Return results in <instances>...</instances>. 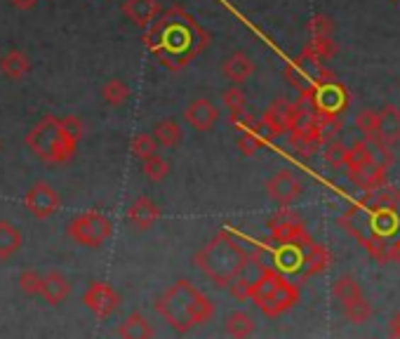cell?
<instances>
[{
    "label": "cell",
    "mask_w": 400,
    "mask_h": 339,
    "mask_svg": "<svg viewBox=\"0 0 400 339\" xmlns=\"http://www.w3.org/2000/svg\"><path fill=\"white\" fill-rule=\"evenodd\" d=\"M255 123H257V118L252 116V113L248 111V109H238V111H228V125H231L233 130L245 132V130H250Z\"/></svg>",
    "instance_id": "ab89813d"
},
{
    "label": "cell",
    "mask_w": 400,
    "mask_h": 339,
    "mask_svg": "<svg viewBox=\"0 0 400 339\" xmlns=\"http://www.w3.org/2000/svg\"><path fill=\"white\" fill-rule=\"evenodd\" d=\"M250 299L269 318H278L299 301V287L269 264H259L257 281L250 285Z\"/></svg>",
    "instance_id": "5b68a950"
},
{
    "label": "cell",
    "mask_w": 400,
    "mask_h": 339,
    "mask_svg": "<svg viewBox=\"0 0 400 339\" xmlns=\"http://www.w3.org/2000/svg\"><path fill=\"white\" fill-rule=\"evenodd\" d=\"M184 121H187L196 132H207L219 121V109L214 106L210 99L198 97L184 109Z\"/></svg>",
    "instance_id": "4fadbf2b"
},
{
    "label": "cell",
    "mask_w": 400,
    "mask_h": 339,
    "mask_svg": "<svg viewBox=\"0 0 400 339\" xmlns=\"http://www.w3.org/2000/svg\"><path fill=\"white\" fill-rule=\"evenodd\" d=\"M0 73L10 80H24L31 73V59L21 50H7L0 57Z\"/></svg>",
    "instance_id": "7402d4cb"
},
{
    "label": "cell",
    "mask_w": 400,
    "mask_h": 339,
    "mask_svg": "<svg viewBox=\"0 0 400 339\" xmlns=\"http://www.w3.org/2000/svg\"><path fill=\"white\" fill-rule=\"evenodd\" d=\"M153 335H155V330L149 323V318L139 311H132L128 318L118 326V337H123V339H151Z\"/></svg>",
    "instance_id": "603a6c76"
},
{
    "label": "cell",
    "mask_w": 400,
    "mask_h": 339,
    "mask_svg": "<svg viewBox=\"0 0 400 339\" xmlns=\"http://www.w3.org/2000/svg\"><path fill=\"white\" fill-rule=\"evenodd\" d=\"M355 128H358L362 132V137H372L374 130H377V111H370V109H365V111H360L358 116H355Z\"/></svg>",
    "instance_id": "60d3db41"
},
{
    "label": "cell",
    "mask_w": 400,
    "mask_h": 339,
    "mask_svg": "<svg viewBox=\"0 0 400 339\" xmlns=\"http://www.w3.org/2000/svg\"><path fill=\"white\" fill-rule=\"evenodd\" d=\"M245 92L240 90L238 85L235 87H228V90H224V94H221V104L226 106V111H238V109H245Z\"/></svg>",
    "instance_id": "f35d334b"
},
{
    "label": "cell",
    "mask_w": 400,
    "mask_h": 339,
    "mask_svg": "<svg viewBox=\"0 0 400 339\" xmlns=\"http://www.w3.org/2000/svg\"><path fill=\"white\" fill-rule=\"evenodd\" d=\"M389 328H391V335H394V337H400V311L394 313V318H391Z\"/></svg>",
    "instance_id": "bcb514c9"
},
{
    "label": "cell",
    "mask_w": 400,
    "mask_h": 339,
    "mask_svg": "<svg viewBox=\"0 0 400 339\" xmlns=\"http://www.w3.org/2000/svg\"><path fill=\"white\" fill-rule=\"evenodd\" d=\"M394 3H398V0H394Z\"/></svg>",
    "instance_id": "7dc6e473"
},
{
    "label": "cell",
    "mask_w": 400,
    "mask_h": 339,
    "mask_svg": "<svg viewBox=\"0 0 400 339\" xmlns=\"http://www.w3.org/2000/svg\"><path fill=\"white\" fill-rule=\"evenodd\" d=\"M59 123H62V130L73 139V142H80V139H83V135H85V125H83V121H80L78 116H64Z\"/></svg>",
    "instance_id": "b9f144b4"
},
{
    "label": "cell",
    "mask_w": 400,
    "mask_h": 339,
    "mask_svg": "<svg viewBox=\"0 0 400 339\" xmlns=\"http://www.w3.org/2000/svg\"><path fill=\"white\" fill-rule=\"evenodd\" d=\"M26 146L35 158H40L48 165H62L76 156L78 142L62 130V123L55 116H43L38 123L28 130Z\"/></svg>",
    "instance_id": "8992f818"
},
{
    "label": "cell",
    "mask_w": 400,
    "mask_h": 339,
    "mask_svg": "<svg viewBox=\"0 0 400 339\" xmlns=\"http://www.w3.org/2000/svg\"><path fill=\"white\" fill-rule=\"evenodd\" d=\"M10 3H12V7H17V10L26 12V10H33L38 0H10Z\"/></svg>",
    "instance_id": "ee69618b"
},
{
    "label": "cell",
    "mask_w": 400,
    "mask_h": 339,
    "mask_svg": "<svg viewBox=\"0 0 400 339\" xmlns=\"http://www.w3.org/2000/svg\"><path fill=\"white\" fill-rule=\"evenodd\" d=\"M269 231L271 238L278 243H309V233H306V224L299 217V212L294 210H278L276 215L269 219Z\"/></svg>",
    "instance_id": "30bf717a"
},
{
    "label": "cell",
    "mask_w": 400,
    "mask_h": 339,
    "mask_svg": "<svg viewBox=\"0 0 400 339\" xmlns=\"http://www.w3.org/2000/svg\"><path fill=\"white\" fill-rule=\"evenodd\" d=\"M121 12L130 24L146 28L160 14V3L158 0H125L121 5Z\"/></svg>",
    "instance_id": "9a60e30c"
},
{
    "label": "cell",
    "mask_w": 400,
    "mask_h": 339,
    "mask_svg": "<svg viewBox=\"0 0 400 339\" xmlns=\"http://www.w3.org/2000/svg\"><path fill=\"white\" fill-rule=\"evenodd\" d=\"M66 233H69L73 243L83 248H101L113 233V226H111L106 215H101L97 210H87L71 219L69 226H66Z\"/></svg>",
    "instance_id": "52a82bcc"
},
{
    "label": "cell",
    "mask_w": 400,
    "mask_h": 339,
    "mask_svg": "<svg viewBox=\"0 0 400 339\" xmlns=\"http://www.w3.org/2000/svg\"><path fill=\"white\" fill-rule=\"evenodd\" d=\"M194 267L217 287H228L233 278L245 274V269L250 267V252L233 238V233L221 228L207 245L194 255Z\"/></svg>",
    "instance_id": "277c9868"
},
{
    "label": "cell",
    "mask_w": 400,
    "mask_h": 339,
    "mask_svg": "<svg viewBox=\"0 0 400 339\" xmlns=\"http://www.w3.org/2000/svg\"><path fill=\"white\" fill-rule=\"evenodd\" d=\"M21 231L12 222H0V262L10 260L21 250Z\"/></svg>",
    "instance_id": "d4e9b609"
},
{
    "label": "cell",
    "mask_w": 400,
    "mask_h": 339,
    "mask_svg": "<svg viewBox=\"0 0 400 339\" xmlns=\"http://www.w3.org/2000/svg\"><path fill=\"white\" fill-rule=\"evenodd\" d=\"M264 144V139L257 135L255 130H245V132H240V137H238V149L243 156H255V153L262 149Z\"/></svg>",
    "instance_id": "d590c367"
},
{
    "label": "cell",
    "mask_w": 400,
    "mask_h": 339,
    "mask_svg": "<svg viewBox=\"0 0 400 339\" xmlns=\"http://www.w3.org/2000/svg\"><path fill=\"white\" fill-rule=\"evenodd\" d=\"M344 316L346 321L355 323V326H362L365 321L372 318V306L367 304L365 297H358V299H351V301H344Z\"/></svg>",
    "instance_id": "f546056e"
},
{
    "label": "cell",
    "mask_w": 400,
    "mask_h": 339,
    "mask_svg": "<svg viewBox=\"0 0 400 339\" xmlns=\"http://www.w3.org/2000/svg\"><path fill=\"white\" fill-rule=\"evenodd\" d=\"M158 219H160V208L146 196H139L128 208V222L132 228H137V231H146V228H151Z\"/></svg>",
    "instance_id": "e0dca14e"
},
{
    "label": "cell",
    "mask_w": 400,
    "mask_h": 339,
    "mask_svg": "<svg viewBox=\"0 0 400 339\" xmlns=\"http://www.w3.org/2000/svg\"><path fill=\"white\" fill-rule=\"evenodd\" d=\"M221 71H224V76L231 80L233 85H243L255 76V62L238 50V52L226 57V62L221 64Z\"/></svg>",
    "instance_id": "ffe728a7"
},
{
    "label": "cell",
    "mask_w": 400,
    "mask_h": 339,
    "mask_svg": "<svg viewBox=\"0 0 400 339\" xmlns=\"http://www.w3.org/2000/svg\"><path fill=\"white\" fill-rule=\"evenodd\" d=\"M101 99L109 106H123L130 99V85L121 78H111L101 85Z\"/></svg>",
    "instance_id": "4316f807"
},
{
    "label": "cell",
    "mask_w": 400,
    "mask_h": 339,
    "mask_svg": "<svg viewBox=\"0 0 400 339\" xmlns=\"http://www.w3.org/2000/svg\"><path fill=\"white\" fill-rule=\"evenodd\" d=\"M389 262H394L400 267V240H396L394 245L389 248Z\"/></svg>",
    "instance_id": "f6af8a7d"
},
{
    "label": "cell",
    "mask_w": 400,
    "mask_h": 339,
    "mask_svg": "<svg viewBox=\"0 0 400 339\" xmlns=\"http://www.w3.org/2000/svg\"><path fill=\"white\" fill-rule=\"evenodd\" d=\"M155 311L165 318L170 328L177 330L179 335H187L212 318L214 304L194 283L179 278L155 299Z\"/></svg>",
    "instance_id": "3957f363"
},
{
    "label": "cell",
    "mask_w": 400,
    "mask_h": 339,
    "mask_svg": "<svg viewBox=\"0 0 400 339\" xmlns=\"http://www.w3.org/2000/svg\"><path fill=\"white\" fill-rule=\"evenodd\" d=\"M332 264V252L321 243H313L309 240L306 248H304V262H301V271H299V278L301 281H306L311 276H318L323 274V271H328V267Z\"/></svg>",
    "instance_id": "5bb4252c"
},
{
    "label": "cell",
    "mask_w": 400,
    "mask_h": 339,
    "mask_svg": "<svg viewBox=\"0 0 400 339\" xmlns=\"http://www.w3.org/2000/svg\"><path fill=\"white\" fill-rule=\"evenodd\" d=\"M0 146H3V144H0Z\"/></svg>",
    "instance_id": "c3c4849f"
},
{
    "label": "cell",
    "mask_w": 400,
    "mask_h": 339,
    "mask_svg": "<svg viewBox=\"0 0 400 339\" xmlns=\"http://www.w3.org/2000/svg\"><path fill=\"white\" fill-rule=\"evenodd\" d=\"M142 40L167 71L177 73L210 48L212 35L182 5H170L144 28Z\"/></svg>",
    "instance_id": "7a4b0ae2"
},
{
    "label": "cell",
    "mask_w": 400,
    "mask_h": 339,
    "mask_svg": "<svg viewBox=\"0 0 400 339\" xmlns=\"http://www.w3.org/2000/svg\"><path fill=\"white\" fill-rule=\"evenodd\" d=\"M292 111H294V104H292V101H287V99H276V101H273V104L264 111L262 123L273 132V135L280 137V135H285V132L290 130Z\"/></svg>",
    "instance_id": "ac0fdd59"
},
{
    "label": "cell",
    "mask_w": 400,
    "mask_h": 339,
    "mask_svg": "<svg viewBox=\"0 0 400 339\" xmlns=\"http://www.w3.org/2000/svg\"><path fill=\"white\" fill-rule=\"evenodd\" d=\"M332 294H335V297L344 304V301H351V299L362 297V290H360V285H358V281H355V278L342 276V278H337L335 285H332Z\"/></svg>",
    "instance_id": "1f68e13d"
},
{
    "label": "cell",
    "mask_w": 400,
    "mask_h": 339,
    "mask_svg": "<svg viewBox=\"0 0 400 339\" xmlns=\"http://www.w3.org/2000/svg\"><path fill=\"white\" fill-rule=\"evenodd\" d=\"M153 139L158 142V146H165V149H174V146L182 144L184 139V130L182 125L174 121V118H165L153 128Z\"/></svg>",
    "instance_id": "cb8c5ba5"
},
{
    "label": "cell",
    "mask_w": 400,
    "mask_h": 339,
    "mask_svg": "<svg viewBox=\"0 0 400 339\" xmlns=\"http://www.w3.org/2000/svg\"><path fill=\"white\" fill-rule=\"evenodd\" d=\"M130 151H132V156H135V158L146 160V158H151L153 153H158V142L153 139V135H146V132H142V135H137L130 142Z\"/></svg>",
    "instance_id": "836d02e7"
},
{
    "label": "cell",
    "mask_w": 400,
    "mask_h": 339,
    "mask_svg": "<svg viewBox=\"0 0 400 339\" xmlns=\"http://www.w3.org/2000/svg\"><path fill=\"white\" fill-rule=\"evenodd\" d=\"M142 172H144V177L149 182L158 184L170 174V163L162 156H158V153H153L151 158L142 160Z\"/></svg>",
    "instance_id": "4dcf8cb0"
},
{
    "label": "cell",
    "mask_w": 400,
    "mask_h": 339,
    "mask_svg": "<svg viewBox=\"0 0 400 339\" xmlns=\"http://www.w3.org/2000/svg\"><path fill=\"white\" fill-rule=\"evenodd\" d=\"M71 294V285L66 281L64 274H59V271H50V274L43 276V283H40V297L48 301V304L57 306L62 304V301Z\"/></svg>",
    "instance_id": "44dd1931"
},
{
    "label": "cell",
    "mask_w": 400,
    "mask_h": 339,
    "mask_svg": "<svg viewBox=\"0 0 400 339\" xmlns=\"http://www.w3.org/2000/svg\"><path fill=\"white\" fill-rule=\"evenodd\" d=\"M304 248L306 243H280V248L273 252L271 267L280 274H299L304 262Z\"/></svg>",
    "instance_id": "2e32d148"
},
{
    "label": "cell",
    "mask_w": 400,
    "mask_h": 339,
    "mask_svg": "<svg viewBox=\"0 0 400 339\" xmlns=\"http://www.w3.org/2000/svg\"><path fill=\"white\" fill-rule=\"evenodd\" d=\"M19 290L28 294V297H35V294H40V283H43V278L35 274L33 269H26V271H21V276H19Z\"/></svg>",
    "instance_id": "74e56055"
},
{
    "label": "cell",
    "mask_w": 400,
    "mask_h": 339,
    "mask_svg": "<svg viewBox=\"0 0 400 339\" xmlns=\"http://www.w3.org/2000/svg\"><path fill=\"white\" fill-rule=\"evenodd\" d=\"M21 203H24V208L31 212L35 219H50L62 208V198H59L55 187L48 182H35L24 194V201Z\"/></svg>",
    "instance_id": "8fae6325"
},
{
    "label": "cell",
    "mask_w": 400,
    "mask_h": 339,
    "mask_svg": "<svg viewBox=\"0 0 400 339\" xmlns=\"http://www.w3.org/2000/svg\"><path fill=\"white\" fill-rule=\"evenodd\" d=\"M311 104L316 109V116L323 121H342V116L351 104V92L344 83L332 78L311 92Z\"/></svg>",
    "instance_id": "ba28073f"
},
{
    "label": "cell",
    "mask_w": 400,
    "mask_h": 339,
    "mask_svg": "<svg viewBox=\"0 0 400 339\" xmlns=\"http://www.w3.org/2000/svg\"><path fill=\"white\" fill-rule=\"evenodd\" d=\"M250 285H252V281L248 276H238V278H233L231 283H228V290H231V294L238 301H245V299H250Z\"/></svg>",
    "instance_id": "7bdbcfd3"
},
{
    "label": "cell",
    "mask_w": 400,
    "mask_h": 339,
    "mask_svg": "<svg viewBox=\"0 0 400 339\" xmlns=\"http://www.w3.org/2000/svg\"><path fill=\"white\" fill-rule=\"evenodd\" d=\"M83 304L85 309H90L92 316H97L99 321L111 318L118 306H121V294L113 285L104 283V281H94L87 285V290L83 292Z\"/></svg>",
    "instance_id": "9c48e42d"
},
{
    "label": "cell",
    "mask_w": 400,
    "mask_h": 339,
    "mask_svg": "<svg viewBox=\"0 0 400 339\" xmlns=\"http://www.w3.org/2000/svg\"><path fill=\"white\" fill-rule=\"evenodd\" d=\"M346 153H349V146H344L342 142H337V139H330V142H325V163H328L330 167H344L346 165Z\"/></svg>",
    "instance_id": "e575fe53"
},
{
    "label": "cell",
    "mask_w": 400,
    "mask_h": 339,
    "mask_svg": "<svg viewBox=\"0 0 400 339\" xmlns=\"http://www.w3.org/2000/svg\"><path fill=\"white\" fill-rule=\"evenodd\" d=\"M224 333L228 337H238V339L255 335V318L245 311H233L224 323Z\"/></svg>",
    "instance_id": "484cf974"
},
{
    "label": "cell",
    "mask_w": 400,
    "mask_h": 339,
    "mask_svg": "<svg viewBox=\"0 0 400 339\" xmlns=\"http://www.w3.org/2000/svg\"><path fill=\"white\" fill-rule=\"evenodd\" d=\"M374 137H379L382 142L394 146L400 142V109L394 104H387L377 113V130Z\"/></svg>",
    "instance_id": "d6986e66"
},
{
    "label": "cell",
    "mask_w": 400,
    "mask_h": 339,
    "mask_svg": "<svg viewBox=\"0 0 400 339\" xmlns=\"http://www.w3.org/2000/svg\"><path fill=\"white\" fill-rule=\"evenodd\" d=\"M372 165V160H370V146L365 139H360V142H355L349 153H346V170H362Z\"/></svg>",
    "instance_id": "d6a6232c"
},
{
    "label": "cell",
    "mask_w": 400,
    "mask_h": 339,
    "mask_svg": "<svg viewBox=\"0 0 400 339\" xmlns=\"http://www.w3.org/2000/svg\"><path fill=\"white\" fill-rule=\"evenodd\" d=\"M290 146L299 153L301 158H309L321 149L323 142L316 137V132H290Z\"/></svg>",
    "instance_id": "f1b7e54d"
},
{
    "label": "cell",
    "mask_w": 400,
    "mask_h": 339,
    "mask_svg": "<svg viewBox=\"0 0 400 339\" xmlns=\"http://www.w3.org/2000/svg\"><path fill=\"white\" fill-rule=\"evenodd\" d=\"M346 233L353 235L367 255L379 264L389 262V248L400 240V191H367L358 205H353L337 219Z\"/></svg>",
    "instance_id": "6da1fadb"
},
{
    "label": "cell",
    "mask_w": 400,
    "mask_h": 339,
    "mask_svg": "<svg viewBox=\"0 0 400 339\" xmlns=\"http://www.w3.org/2000/svg\"><path fill=\"white\" fill-rule=\"evenodd\" d=\"M367 146H370V160H372L374 167L384 170V172H389V167L394 165V153H391V146L387 142H382L379 137H367L365 139Z\"/></svg>",
    "instance_id": "83f0119b"
},
{
    "label": "cell",
    "mask_w": 400,
    "mask_h": 339,
    "mask_svg": "<svg viewBox=\"0 0 400 339\" xmlns=\"http://www.w3.org/2000/svg\"><path fill=\"white\" fill-rule=\"evenodd\" d=\"M266 191H269L271 201H276L278 205H283V208H290L301 196V182L290 170H278V172L266 182Z\"/></svg>",
    "instance_id": "7c38bea8"
},
{
    "label": "cell",
    "mask_w": 400,
    "mask_h": 339,
    "mask_svg": "<svg viewBox=\"0 0 400 339\" xmlns=\"http://www.w3.org/2000/svg\"><path fill=\"white\" fill-rule=\"evenodd\" d=\"M332 19L325 17V14H318V17H313L309 21V35L311 40H321V38H330L332 35Z\"/></svg>",
    "instance_id": "8d00e7d4"
}]
</instances>
